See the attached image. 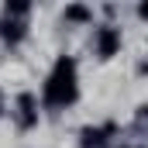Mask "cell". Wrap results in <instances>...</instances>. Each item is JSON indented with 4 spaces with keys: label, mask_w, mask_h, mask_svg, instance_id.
<instances>
[{
    "label": "cell",
    "mask_w": 148,
    "mask_h": 148,
    "mask_svg": "<svg viewBox=\"0 0 148 148\" xmlns=\"http://www.w3.org/2000/svg\"><path fill=\"white\" fill-rule=\"evenodd\" d=\"M10 14H17V17L28 14V3H7V17H10Z\"/></svg>",
    "instance_id": "52a82bcc"
},
{
    "label": "cell",
    "mask_w": 148,
    "mask_h": 148,
    "mask_svg": "<svg viewBox=\"0 0 148 148\" xmlns=\"http://www.w3.org/2000/svg\"><path fill=\"white\" fill-rule=\"evenodd\" d=\"M93 17V10L90 7H83V3H73V7H66V21H76V24H86Z\"/></svg>",
    "instance_id": "8992f818"
},
{
    "label": "cell",
    "mask_w": 148,
    "mask_h": 148,
    "mask_svg": "<svg viewBox=\"0 0 148 148\" xmlns=\"http://www.w3.org/2000/svg\"><path fill=\"white\" fill-rule=\"evenodd\" d=\"M117 48H121V31L117 28H100L97 31V55L110 59V55H117Z\"/></svg>",
    "instance_id": "7a4b0ae2"
},
{
    "label": "cell",
    "mask_w": 148,
    "mask_h": 148,
    "mask_svg": "<svg viewBox=\"0 0 148 148\" xmlns=\"http://www.w3.org/2000/svg\"><path fill=\"white\" fill-rule=\"evenodd\" d=\"M0 35H3L7 41H10V45H14V41H21V38H24V24H21V21H10V17H7V21L0 24Z\"/></svg>",
    "instance_id": "5b68a950"
},
{
    "label": "cell",
    "mask_w": 148,
    "mask_h": 148,
    "mask_svg": "<svg viewBox=\"0 0 148 148\" xmlns=\"http://www.w3.org/2000/svg\"><path fill=\"white\" fill-rule=\"evenodd\" d=\"M110 131H114L110 124H107L103 131H100V127H83V145L86 148H103V134H110Z\"/></svg>",
    "instance_id": "277c9868"
},
{
    "label": "cell",
    "mask_w": 148,
    "mask_h": 148,
    "mask_svg": "<svg viewBox=\"0 0 148 148\" xmlns=\"http://www.w3.org/2000/svg\"><path fill=\"white\" fill-rule=\"evenodd\" d=\"M138 14H141V17H148V3H141V7H138Z\"/></svg>",
    "instance_id": "ba28073f"
},
{
    "label": "cell",
    "mask_w": 148,
    "mask_h": 148,
    "mask_svg": "<svg viewBox=\"0 0 148 148\" xmlns=\"http://www.w3.org/2000/svg\"><path fill=\"white\" fill-rule=\"evenodd\" d=\"M76 97H79V90H76V62L69 55H62L55 62V73L45 83V103L48 107H69Z\"/></svg>",
    "instance_id": "6da1fadb"
},
{
    "label": "cell",
    "mask_w": 148,
    "mask_h": 148,
    "mask_svg": "<svg viewBox=\"0 0 148 148\" xmlns=\"http://www.w3.org/2000/svg\"><path fill=\"white\" fill-rule=\"evenodd\" d=\"M17 121H21V127H35L38 124V100H35V93H21V97H17Z\"/></svg>",
    "instance_id": "3957f363"
}]
</instances>
